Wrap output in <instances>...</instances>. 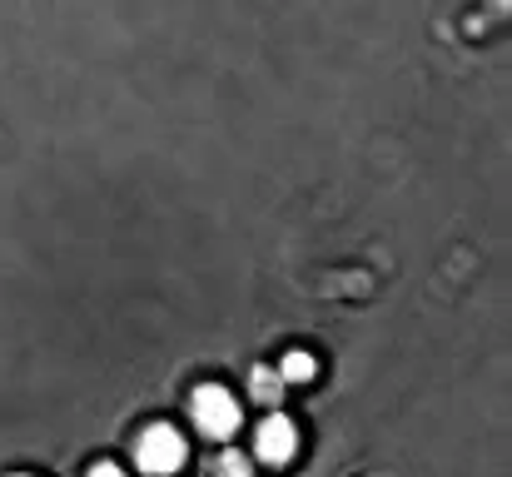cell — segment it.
I'll list each match as a JSON object with an SVG mask.
<instances>
[{
    "label": "cell",
    "instance_id": "6da1fadb",
    "mask_svg": "<svg viewBox=\"0 0 512 477\" xmlns=\"http://www.w3.org/2000/svg\"><path fill=\"white\" fill-rule=\"evenodd\" d=\"M184 438H179V428L170 423H150L140 438H135V463H140V473L150 477H165V473H179L184 468Z\"/></svg>",
    "mask_w": 512,
    "mask_h": 477
},
{
    "label": "cell",
    "instance_id": "7a4b0ae2",
    "mask_svg": "<svg viewBox=\"0 0 512 477\" xmlns=\"http://www.w3.org/2000/svg\"><path fill=\"white\" fill-rule=\"evenodd\" d=\"M189 413H194L199 433H209V438H229V433L239 428V403H234V393H229V388H219V383L194 388Z\"/></svg>",
    "mask_w": 512,
    "mask_h": 477
},
{
    "label": "cell",
    "instance_id": "3957f363",
    "mask_svg": "<svg viewBox=\"0 0 512 477\" xmlns=\"http://www.w3.org/2000/svg\"><path fill=\"white\" fill-rule=\"evenodd\" d=\"M254 453H259L264 463L284 468V463L299 453V428H294V418H284V413H269V418L259 423V433H254Z\"/></svg>",
    "mask_w": 512,
    "mask_h": 477
},
{
    "label": "cell",
    "instance_id": "277c9868",
    "mask_svg": "<svg viewBox=\"0 0 512 477\" xmlns=\"http://www.w3.org/2000/svg\"><path fill=\"white\" fill-rule=\"evenodd\" d=\"M314 373H319V363H314V353H304V348L284 353V363H279V378H284V383H309Z\"/></svg>",
    "mask_w": 512,
    "mask_h": 477
},
{
    "label": "cell",
    "instance_id": "5b68a950",
    "mask_svg": "<svg viewBox=\"0 0 512 477\" xmlns=\"http://www.w3.org/2000/svg\"><path fill=\"white\" fill-rule=\"evenodd\" d=\"M249 388H254V398H259V403H279L284 378H279L274 368H254V373H249Z\"/></svg>",
    "mask_w": 512,
    "mask_h": 477
},
{
    "label": "cell",
    "instance_id": "8992f818",
    "mask_svg": "<svg viewBox=\"0 0 512 477\" xmlns=\"http://www.w3.org/2000/svg\"><path fill=\"white\" fill-rule=\"evenodd\" d=\"M214 473L219 477H254V468H249V458H244V453H219Z\"/></svg>",
    "mask_w": 512,
    "mask_h": 477
},
{
    "label": "cell",
    "instance_id": "52a82bcc",
    "mask_svg": "<svg viewBox=\"0 0 512 477\" xmlns=\"http://www.w3.org/2000/svg\"><path fill=\"white\" fill-rule=\"evenodd\" d=\"M85 477H125V473H120L115 463H95V468H90V473H85Z\"/></svg>",
    "mask_w": 512,
    "mask_h": 477
},
{
    "label": "cell",
    "instance_id": "ba28073f",
    "mask_svg": "<svg viewBox=\"0 0 512 477\" xmlns=\"http://www.w3.org/2000/svg\"><path fill=\"white\" fill-rule=\"evenodd\" d=\"M10 477H30V473H10Z\"/></svg>",
    "mask_w": 512,
    "mask_h": 477
}]
</instances>
